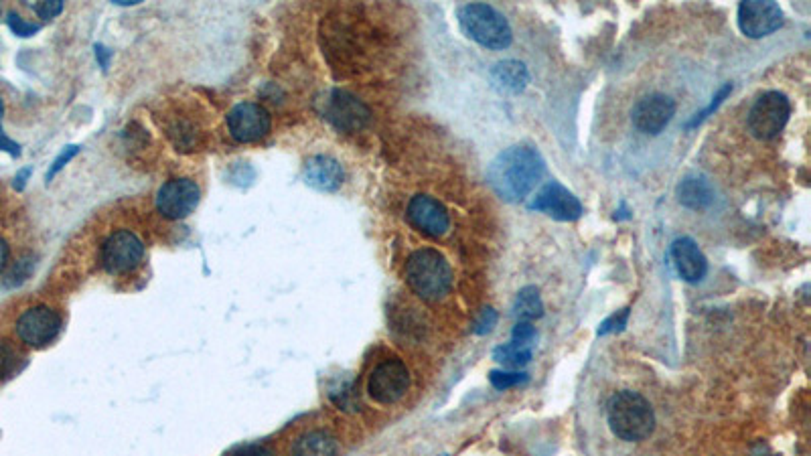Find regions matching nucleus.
<instances>
[{
	"mask_svg": "<svg viewBox=\"0 0 811 456\" xmlns=\"http://www.w3.org/2000/svg\"><path fill=\"white\" fill-rule=\"evenodd\" d=\"M546 163L534 146H509L487 169V183L497 197L509 203L524 201L544 179Z\"/></svg>",
	"mask_w": 811,
	"mask_h": 456,
	"instance_id": "nucleus-1",
	"label": "nucleus"
},
{
	"mask_svg": "<svg viewBox=\"0 0 811 456\" xmlns=\"http://www.w3.org/2000/svg\"><path fill=\"white\" fill-rule=\"evenodd\" d=\"M406 282L426 302L445 298L453 288V270L438 250H416L406 262Z\"/></svg>",
	"mask_w": 811,
	"mask_h": 456,
	"instance_id": "nucleus-2",
	"label": "nucleus"
},
{
	"mask_svg": "<svg viewBox=\"0 0 811 456\" xmlns=\"http://www.w3.org/2000/svg\"><path fill=\"white\" fill-rule=\"evenodd\" d=\"M607 418L613 434L625 442L645 440L655 428L651 404L637 392H619L607 406Z\"/></svg>",
	"mask_w": 811,
	"mask_h": 456,
	"instance_id": "nucleus-3",
	"label": "nucleus"
},
{
	"mask_svg": "<svg viewBox=\"0 0 811 456\" xmlns=\"http://www.w3.org/2000/svg\"><path fill=\"white\" fill-rule=\"evenodd\" d=\"M459 25L469 39L491 51H503L513 41V33L507 19L491 5L471 3L461 7Z\"/></svg>",
	"mask_w": 811,
	"mask_h": 456,
	"instance_id": "nucleus-4",
	"label": "nucleus"
},
{
	"mask_svg": "<svg viewBox=\"0 0 811 456\" xmlns=\"http://www.w3.org/2000/svg\"><path fill=\"white\" fill-rule=\"evenodd\" d=\"M791 114V104L781 92H765L757 98L749 112V128L759 140L777 138Z\"/></svg>",
	"mask_w": 811,
	"mask_h": 456,
	"instance_id": "nucleus-5",
	"label": "nucleus"
},
{
	"mask_svg": "<svg viewBox=\"0 0 811 456\" xmlns=\"http://www.w3.org/2000/svg\"><path fill=\"white\" fill-rule=\"evenodd\" d=\"M410 388V371L404 361L392 357L382 361L370 375L367 394L378 404L390 406L400 402Z\"/></svg>",
	"mask_w": 811,
	"mask_h": 456,
	"instance_id": "nucleus-6",
	"label": "nucleus"
},
{
	"mask_svg": "<svg viewBox=\"0 0 811 456\" xmlns=\"http://www.w3.org/2000/svg\"><path fill=\"white\" fill-rule=\"evenodd\" d=\"M100 260L108 274L132 272L144 260V242L128 230H118L104 242Z\"/></svg>",
	"mask_w": 811,
	"mask_h": 456,
	"instance_id": "nucleus-7",
	"label": "nucleus"
},
{
	"mask_svg": "<svg viewBox=\"0 0 811 456\" xmlns=\"http://www.w3.org/2000/svg\"><path fill=\"white\" fill-rule=\"evenodd\" d=\"M15 329L25 345L41 349L57 339L61 331V317L53 309L45 307V304H37V307L27 309L17 319Z\"/></svg>",
	"mask_w": 811,
	"mask_h": 456,
	"instance_id": "nucleus-8",
	"label": "nucleus"
},
{
	"mask_svg": "<svg viewBox=\"0 0 811 456\" xmlns=\"http://www.w3.org/2000/svg\"><path fill=\"white\" fill-rule=\"evenodd\" d=\"M199 201H201L199 185L185 177L167 181L155 197V205H157L159 213L165 219H173V221L189 217L197 209Z\"/></svg>",
	"mask_w": 811,
	"mask_h": 456,
	"instance_id": "nucleus-9",
	"label": "nucleus"
},
{
	"mask_svg": "<svg viewBox=\"0 0 811 456\" xmlns=\"http://www.w3.org/2000/svg\"><path fill=\"white\" fill-rule=\"evenodd\" d=\"M325 118L343 132H357L370 124L372 112L357 96L345 90H333L325 104Z\"/></svg>",
	"mask_w": 811,
	"mask_h": 456,
	"instance_id": "nucleus-10",
	"label": "nucleus"
},
{
	"mask_svg": "<svg viewBox=\"0 0 811 456\" xmlns=\"http://www.w3.org/2000/svg\"><path fill=\"white\" fill-rule=\"evenodd\" d=\"M272 126L270 112L254 102L236 104L228 114V128L234 140L242 144L262 140Z\"/></svg>",
	"mask_w": 811,
	"mask_h": 456,
	"instance_id": "nucleus-11",
	"label": "nucleus"
},
{
	"mask_svg": "<svg viewBox=\"0 0 811 456\" xmlns=\"http://www.w3.org/2000/svg\"><path fill=\"white\" fill-rule=\"evenodd\" d=\"M408 221L418 232L430 238H442L451 227V217L447 207L430 195H416L408 203Z\"/></svg>",
	"mask_w": 811,
	"mask_h": 456,
	"instance_id": "nucleus-12",
	"label": "nucleus"
},
{
	"mask_svg": "<svg viewBox=\"0 0 811 456\" xmlns=\"http://www.w3.org/2000/svg\"><path fill=\"white\" fill-rule=\"evenodd\" d=\"M783 25V11L771 0H747L739 5V27L751 39H763Z\"/></svg>",
	"mask_w": 811,
	"mask_h": 456,
	"instance_id": "nucleus-13",
	"label": "nucleus"
},
{
	"mask_svg": "<svg viewBox=\"0 0 811 456\" xmlns=\"http://www.w3.org/2000/svg\"><path fill=\"white\" fill-rule=\"evenodd\" d=\"M528 207L532 211H542L556 221H576L582 215V203L578 197L558 181L544 185Z\"/></svg>",
	"mask_w": 811,
	"mask_h": 456,
	"instance_id": "nucleus-14",
	"label": "nucleus"
},
{
	"mask_svg": "<svg viewBox=\"0 0 811 456\" xmlns=\"http://www.w3.org/2000/svg\"><path fill=\"white\" fill-rule=\"evenodd\" d=\"M676 114V102L666 94H649L641 98L631 112L633 126L643 134H659Z\"/></svg>",
	"mask_w": 811,
	"mask_h": 456,
	"instance_id": "nucleus-15",
	"label": "nucleus"
},
{
	"mask_svg": "<svg viewBox=\"0 0 811 456\" xmlns=\"http://www.w3.org/2000/svg\"><path fill=\"white\" fill-rule=\"evenodd\" d=\"M303 179L305 183L321 193H335L343 181H345V171L339 165V161L325 157V155H317L311 157L305 165L303 171Z\"/></svg>",
	"mask_w": 811,
	"mask_h": 456,
	"instance_id": "nucleus-16",
	"label": "nucleus"
},
{
	"mask_svg": "<svg viewBox=\"0 0 811 456\" xmlns=\"http://www.w3.org/2000/svg\"><path fill=\"white\" fill-rule=\"evenodd\" d=\"M672 258L678 274L686 282H700L706 276L708 262L692 238H678L672 244Z\"/></svg>",
	"mask_w": 811,
	"mask_h": 456,
	"instance_id": "nucleus-17",
	"label": "nucleus"
},
{
	"mask_svg": "<svg viewBox=\"0 0 811 456\" xmlns=\"http://www.w3.org/2000/svg\"><path fill=\"white\" fill-rule=\"evenodd\" d=\"M491 82L501 94H520L530 84V71L522 61L505 59L493 65Z\"/></svg>",
	"mask_w": 811,
	"mask_h": 456,
	"instance_id": "nucleus-18",
	"label": "nucleus"
},
{
	"mask_svg": "<svg viewBox=\"0 0 811 456\" xmlns=\"http://www.w3.org/2000/svg\"><path fill=\"white\" fill-rule=\"evenodd\" d=\"M676 197L684 207L692 211H702L714 203V187L702 175H688L680 181Z\"/></svg>",
	"mask_w": 811,
	"mask_h": 456,
	"instance_id": "nucleus-19",
	"label": "nucleus"
},
{
	"mask_svg": "<svg viewBox=\"0 0 811 456\" xmlns=\"http://www.w3.org/2000/svg\"><path fill=\"white\" fill-rule=\"evenodd\" d=\"M337 440L325 430L301 434L292 444V456H337Z\"/></svg>",
	"mask_w": 811,
	"mask_h": 456,
	"instance_id": "nucleus-20",
	"label": "nucleus"
},
{
	"mask_svg": "<svg viewBox=\"0 0 811 456\" xmlns=\"http://www.w3.org/2000/svg\"><path fill=\"white\" fill-rule=\"evenodd\" d=\"M513 313L518 315L522 321H534L544 315V304L540 298V292L536 286H526L520 290L518 298H515Z\"/></svg>",
	"mask_w": 811,
	"mask_h": 456,
	"instance_id": "nucleus-21",
	"label": "nucleus"
},
{
	"mask_svg": "<svg viewBox=\"0 0 811 456\" xmlns=\"http://www.w3.org/2000/svg\"><path fill=\"white\" fill-rule=\"evenodd\" d=\"M493 359L505 367H524L532 359V349L520 347L515 343H507L493 351Z\"/></svg>",
	"mask_w": 811,
	"mask_h": 456,
	"instance_id": "nucleus-22",
	"label": "nucleus"
},
{
	"mask_svg": "<svg viewBox=\"0 0 811 456\" xmlns=\"http://www.w3.org/2000/svg\"><path fill=\"white\" fill-rule=\"evenodd\" d=\"M489 382H491V386H493L495 390H501V392H503V390H509V388L526 384V382H528V373H524V371H501V369H495V371L489 373Z\"/></svg>",
	"mask_w": 811,
	"mask_h": 456,
	"instance_id": "nucleus-23",
	"label": "nucleus"
},
{
	"mask_svg": "<svg viewBox=\"0 0 811 456\" xmlns=\"http://www.w3.org/2000/svg\"><path fill=\"white\" fill-rule=\"evenodd\" d=\"M536 339V331L532 327V323L528 321H520L518 325L513 327V335H511V343L520 345V347H528L532 349V343Z\"/></svg>",
	"mask_w": 811,
	"mask_h": 456,
	"instance_id": "nucleus-24",
	"label": "nucleus"
},
{
	"mask_svg": "<svg viewBox=\"0 0 811 456\" xmlns=\"http://www.w3.org/2000/svg\"><path fill=\"white\" fill-rule=\"evenodd\" d=\"M33 268H35L33 258H21V260L15 262V266L11 268L7 284H9V286H17V284L25 282V280L33 274Z\"/></svg>",
	"mask_w": 811,
	"mask_h": 456,
	"instance_id": "nucleus-25",
	"label": "nucleus"
},
{
	"mask_svg": "<svg viewBox=\"0 0 811 456\" xmlns=\"http://www.w3.org/2000/svg\"><path fill=\"white\" fill-rule=\"evenodd\" d=\"M80 146L78 144H71V146H65L63 150H61V155L53 161V165H51V169H49V173H47V183L49 181H53V177L73 159V157H78L80 155Z\"/></svg>",
	"mask_w": 811,
	"mask_h": 456,
	"instance_id": "nucleus-26",
	"label": "nucleus"
},
{
	"mask_svg": "<svg viewBox=\"0 0 811 456\" xmlns=\"http://www.w3.org/2000/svg\"><path fill=\"white\" fill-rule=\"evenodd\" d=\"M7 23H9V27H11V31L17 35V37H33L35 33H39V25H35V23H27L25 19H21L17 13H11L9 15V19H7Z\"/></svg>",
	"mask_w": 811,
	"mask_h": 456,
	"instance_id": "nucleus-27",
	"label": "nucleus"
},
{
	"mask_svg": "<svg viewBox=\"0 0 811 456\" xmlns=\"http://www.w3.org/2000/svg\"><path fill=\"white\" fill-rule=\"evenodd\" d=\"M730 92H732V86H730V84H726V86H724V88H722V90H720V92H718V94L712 98L710 106H708L704 112H700V114H696V116L692 118V122L688 124V128L698 126L702 120H706V118H708V116H710V114H712V112H714V110H716V108H718V106L724 102V98H726Z\"/></svg>",
	"mask_w": 811,
	"mask_h": 456,
	"instance_id": "nucleus-28",
	"label": "nucleus"
},
{
	"mask_svg": "<svg viewBox=\"0 0 811 456\" xmlns=\"http://www.w3.org/2000/svg\"><path fill=\"white\" fill-rule=\"evenodd\" d=\"M33 9H35V13L39 15V19H55L57 15H61L63 13V3H59V0H47V3H37V5H33Z\"/></svg>",
	"mask_w": 811,
	"mask_h": 456,
	"instance_id": "nucleus-29",
	"label": "nucleus"
},
{
	"mask_svg": "<svg viewBox=\"0 0 811 456\" xmlns=\"http://www.w3.org/2000/svg\"><path fill=\"white\" fill-rule=\"evenodd\" d=\"M627 317H629V311H627V309H625L623 313H619V315H613L611 319H607V321L601 325L599 335H607V333H613V331H621V329L627 325Z\"/></svg>",
	"mask_w": 811,
	"mask_h": 456,
	"instance_id": "nucleus-30",
	"label": "nucleus"
},
{
	"mask_svg": "<svg viewBox=\"0 0 811 456\" xmlns=\"http://www.w3.org/2000/svg\"><path fill=\"white\" fill-rule=\"evenodd\" d=\"M495 323H497L495 311H493V309H483L481 317H479L477 323H475V333L485 335V333H489V331L495 327Z\"/></svg>",
	"mask_w": 811,
	"mask_h": 456,
	"instance_id": "nucleus-31",
	"label": "nucleus"
},
{
	"mask_svg": "<svg viewBox=\"0 0 811 456\" xmlns=\"http://www.w3.org/2000/svg\"><path fill=\"white\" fill-rule=\"evenodd\" d=\"M13 365H15V351L9 345L0 343V377H5L9 371H13Z\"/></svg>",
	"mask_w": 811,
	"mask_h": 456,
	"instance_id": "nucleus-32",
	"label": "nucleus"
},
{
	"mask_svg": "<svg viewBox=\"0 0 811 456\" xmlns=\"http://www.w3.org/2000/svg\"><path fill=\"white\" fill-rule=\"evenodd\" d=\"M0 148L7 150L9 155H13V157H19V155H21V146H19L17 142H13V140L3 132V126H0Z\"/></svg>",
	"mask_w": 811,
	"mask_h": 456,
	"instance_id": "nucleus-33",
	"label": "nucleus"
},
{
	"mask_svg": "<svg viewBox=\"0 0 811 456\" xmlns=\"http://www.w3.org/2000/svg\"><path fill=\"white\" fill-rule=\"evenodd\" d=\"M234 456H276V454L266 446H246L238 450Z\"/></svg>",
	"mask_w": 811,
	"mask_h": 456,
	"instance_id": "nucleus-34",
	"label": "nucleus"
},
{
	"mask_svg": "<svg viewBox=\"0 0 811 456\" xmlns=\"http://www.w3.org/2000/svg\"><path fill=\"white\" fill-rule=\"evenodd\" d=\"M7 264H9V244L0 238V274L5 272Z\"/></svg>",
	"mask_w": 811,
	"mask_h": 456,
	"instance_id": "nucleus-35",
	"label": "nucleus"
},
{
	"mask_svg": "<svg viewBox=\"0 0 811 456\" xmlns=\"http://www.w3.org/2000/svg\"><path fill=\"white\" fill-rule=\"evenodd\" d=\"M29 177H31V169H23V171L17 175V179H15V189H17V191H23V187H25V183H27Z\"/></svg>",
	"mask_w": 811,
	"mask_h": 456,
	"instance_id": "nucleus-36",
	"label": "nucleus"
},
{
	"mask_svg": "<svg viewBox=\"0 0 811 456\" xmlns=\"http://www.w3.org/2000/svg\"><path fill=\"white\" fill-rule=\"evenodd\" d=\"M96 55H98V59H100L102 69H108V51H106L102 45H96Z\"/></svg>",
	"mask_w": 811,
	"mask_h": 456,
	"instance_id": "nucleus-37",
	"label": "nucleus"
},
{
	"mask_svg": "<svg viewBox=\"0 0 811 456\" xmlns=\"http://www.w3.org/2000/svg\"><path fill=\"white\" fill-rule=\"evenodd\" d=\"M3 114H5V104H3V100H0V118H3Z\"/></svg>",
	"mask_w": 811,
	"mask_h": 456,
	"instance_id": "nucleus-38",
	"label": "nucleus"
}]
</instances>
